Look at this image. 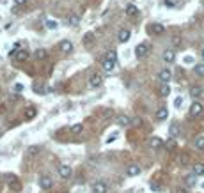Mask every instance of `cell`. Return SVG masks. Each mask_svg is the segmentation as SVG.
Segmentation results:
<instances>
[{
    "label": "cell",
    "mask_w": 204,
    "mask_h": 193,
    "mask_svg": "<svg viewBox=\"0 0 204 193\" xmlns=\"http://www.w3.org/2000/svg\"><path fill=\"white\" fill-rule=\"evenodd\" d=\"M149 30L155 34V36H162V34L165 32V27H163L162 23H153V25L149 27Z\"/></svg>",
    "instance_id": "12"
},
{
    "label": "cell",
    "mask_w": 204,
    "mask_h": 193,
    "mask_svg": "<svg viewBox=\"0 0 204 193\" xmlns=\"http://www.w3.org/2000/svg\"><path fill=\"white\" fill-rule=\"evenodd\" d=\"M201 94H202V89L201 87H192L190 89V96H192L193 99H195V98H201Z\"/></svg>",
    "instance_id": "28"
},
{
    "label": "cell",
    "mask_w": 204,
    "mask_h": 193,
    "mask_svg": "<svg viewBox=\"0 0 204 193\" xmlns=\"http://www.w3.org/2000/svg\"><path fill=\"white\" fill-rule=\"evenodd\" d=\"M108 191V186H107V182L103 181H96L92 184V193H107Z\"/></svg>",
    "instance_id": "6"
},
{
    "label": "cell",
    "mask_w": 204,
    "mask_h": 193,
    "mask_svg": "<svg viewBox=\"0 0 204 193\" xmlns=\"http://www.w3.org/2000/svg\"><path fill=\"white\" fill-rule=\"evenodd\" d=\"M169 133H171V137H172V138L179 137V124H177L176 121H174V122H171V128H169Z\"/></svg>",
    "instance_id": "19"
},
{
    "label": "cell",
    "mask_w": 204,
    "mask_h": 193,
    "mask_svg": "<svg viewBox=\"0 0 204 193\" xmlns=\"http://www.w3.org/2000/svg\"><path fill=\"white\" fill-rule=\"evenodd\" d=\"M101 67H103V71H105V73H112V71H114V67H116V62L108 60V59H103Z\"/></svg>",
    "instance_id": "14"
},
{
    "label": "cell",
    "mask_w": 204,
    "mask_h": 193,
    "mask_svg": "<svg viewBox=\"0 0 204 193\" xmlns=\"http://www.w3.org/2000/svg\"><path fill=\"white\" fill-rule=\"evenodd\" d=\"M59 50H61L62 53H71L73 51V43L71 41H67V39H64V41L59 43Z\"/></svg>",
    "instance_id": "9"
},
{
    "label": "cell",
    "mask_w": 204,
    "mask_h": 193,
    "mask_svg": "<svg viewBox=\"0 0 204 193\" xmlns=\"http://www.w3.org/2000/svg\"><path fill=\"white\" fill-rule=\"evenodd\" d=\"M114 140H117V133H112V137L107 138V143H112Z\"/></svg>",
    "instance_id": "37"
},
{
    "label": "cell",
    "mask_w": 204,
    "mask_h": 193,
    "mask_svg": "<svg viewBox=\"0 0 204 193\" xmlns=\"http://www.w3.org/2000/svg\"><path fill=\"white\" fill-rule=\"evenodd\" d=\"M165 6L167 7H174L176 6V0H165Z\"/></svg>",
    "instance_id": "38"
},
{
    "label": "cell",
    "mask_w": 204,
    "mask_h": 193,
    "mask_svg": "<svg viewBox=\"0 0 204 193\" xmlns=\"http://www.w3.org/2000/svg\"><path fill=\"white\" fill-rule=\"evenodd\" d=\"M181 105H183V98L179 96V98H176V99H174V106H176V108H181Z\"/></svg>",
    "instance_id": "35"
},
{
    "label": "cell",
    "mask_w": 204,
    "mask_h": 193,
    "mask_svg": "<svg viewBox=\"0 0 204 193\" xmlns=\"http://www.w3.org/2000/svg\"><path fill=\"white\" fill-rule=\"evenodd\" d=\"M52 186H53V179H52L50 176L39 177V188H41V190H50Z\"/></svg>",
    "instance_id": "4"
},
{
    "label": "cell",
    "mask_w": 204,
    "mask_h": 193,
    "mask_svg": "<svg viewBox=\"0 0 204 193\" xmlns=\"http://www.w3.org/2000/svg\"><path fill=\"white\" fill-rule=\"evenodd\" d=\"M202 110H204V106L201 105L199 101H193L192 105H190V115H192V117L201 115V113H202Z\"/></svg>",
    "instance_id": "5"
},
{
    "label": "cell",
    "mask_w": 204,
    "mask_h": 193,
    "mask_svg": "<svg viewBox=\"0 0 204 193\" xmlns=\"http://www.w3.org/2000/svg\"><path fill=\"white\" fill-rule=\"evenodd\" d=\"M193 147L199 151H204V137H197L193 140Z\"/></svg>",
    "instance_id": "25"
},
{
    "label": "cell",
    "mask_w": 204,
    "mask_h": 193,
    "mask_svg": "<svg viewBox=\"0 0 204 193\" xmlns=\"http://www.w3.org/2000/svg\"><path fill=\"white\" fill-rule=\"evenodd\" d=\"M195 182H197V176L195 174H188V176H185V184H187V188H192L195 186Z\"/></svg>",
    "instance_id": "16"
},
{
    "label": "cell",
    "mask_w": 204,
    "mask_h": 193,
    "mask_svg": "<svg viewBox=\"0 0 204 193\" xmlns=\"http://www.w3.org/2000/svg\"><path fill=\"white\" fill-rule=\"evenodd\" d=\"M201 55H202V59H204V48H202V50H201Z\"/></svg>",
    "instance_id": "42"
},
{
    "label": "cell",
    "mask_w": 204,
    "mask_h": 193,
    "mask_svg": "<svg viewBox=\"0 0 204 193\" xmlns=\"http://www.w3.org/2000/svg\"><path fill=\"white\" fill-rule=\"evenodd\" d=\"M202 188H204V182H202Z\"/></svg>",
    "instance_id": "44"
},
{
    "label": "cell",
    "mask_w": 204,
    "mask_h": 193,
    "mask_svg": "<svg viewBox=\"0 0 204 193\" xmlns=\"http://www.w3.org/2000/svg\"><path fill=\"white\" fill-rule=\"evenodd\" d=\"M44 25H46V28H50V30H55V28L59 27V23H57L55 20H46Z\"/></svg>",
    "instance_id": "31"
},
{
    "label": "cell",
    "mask_w": 204,
    "mask_h": 193,
    "mask_svg": "<svg viewBox=\"0 0 204 193\" xmlns=\"http://www.w3.org/2000/svg\"><path fill=\"white\" fill-rule=\"evenodd\" d=\"M193 73L197 76H204V64H197V66L193 67Z\"/></svg>",
    "instance_id": "32"
},
{
    "label": "cell",
    "mask_w": 204,
    "mask_h": 193,
    "mask_svg": "<svg viewBox=\"0 0 204 193\" xmlns=\"http://www.w3.org/2000/svg\"><path fill=\"white\" fill-rule=\"evenodd\" d=\"M151 190H153V191H160V184H158V182H151Z\"/></svg>",
    "instance_id": "36"
},
{
    "label": "cell",
    "mask_w": 204,
    "mask_h": 193,
    "mask_svg": "<svg viewBox=\"0 0 204 193\" xmlns=\"http://www.w3.org/2000/svg\"><path fill=\"white\" fill-rule=\"evenodd\" d=\"M171 78H172L171 69H162V71L158 73V80H160L162 83H169L171 82Z\"/></svg>",
    "instance_id": "10"
},
{
    "label": "cell",
    "mask_w": 204,
    "mask_h": 193,
    "mask_svg": "<svg viewBox=\"0 0 204 193\" xmlns=\"http://www.w3.org/2000/svg\"><path fill=\"white\" fill-rule=\"evenodd\" d=\"M6 182H7V186L11 188V191H20V190H22V182H20V179H18L14 174L6 176Z\"/></svg>",
    "instance_id": "1"
},
{
    "label": "cell",
    "mask_w": 204,
    "mask_h": 193,
    "mask_svg": "<svg viewBox=\"0 0 204 193\" xmlns=\"http://www.w3.org/2000/svg\"><path fill=\"white\" fill-rule=\"evenodd\" d=\"M39 152H41V149H39L37 145H32V147L27 149V156H37Z\"/></svg>",
    "instance_id": "29"
},
{
    "label": "cell",
    "mask_w": 204,
    "mask_h": 193,
    "mask_svg": "<svg viewBox=\"0 0 204 193\" xmlns=\"http://www.w3.org/2000/svg\"><path fill=\"white\" fill-rule=\"evenodd\" d=\"M124 12H126V16H137V14H138V7L133 6V4H130V6H126Z\"/></svg>",
    "instance_id": "23"
},
{
    "label": "cell",
    "mask_w": 204,
    "mask_h": 193,
    "mask_svg": "<svg viewBox=\"0 0 204 193\" xmlns=\"http://www.w3.org/2000/svg\"><path fill=\"white\" fill-rule=\"evenodd\" d=\"M61 193H69V191H61Z\"/></svg>",
    "instance_id": "43"
},
{
    "label": "cell",
    "mask_w": 204,
    "mask_h": 193,
    "mask_svg": "<svg viewBox=\"0 0 204 193\" xmlns=\"http://www.w3.org/2000/svg\"><path fill=\"white\" fill-rule=\"evenodd\" d=\"M158 92H160L162 98H167V96L171 94V87H169V83H162V87H160V90H158Z\"/></svg>",
    "instance_id": "24"
},
{
    "label": "cell",
    "mask_w": 204,
    "mask_h": 193,
    "mask_svg": "<svg viewBox=\"0 0 204 193\" xmlns=\"http://www.w3.org/2000/svg\"><path fill=\"white\" fill-rule=\"evenodd\" d=\"M16 59L20 62H23V60H27L28 59V51L27 50H18V53H16Z\"/></svg>",
    "instance_id": "27"
},
{
    "label": "cell",
    "mask_w": 204,
    "mask_h": 193,
    "mask_svg": "<svg viewBox=\"0 0 204 193\" xmlns=\"http://www.w3.org/2000/svg\"><path fill=\"white\" fill-rule=\"evenodd\" d=\"M25 2H27V0H14V4H16V6H23Z\"/></svg>",
    "instance_id": "41"
},
{
    "label": "cell",
    "mask_w": 204,
    "mask_h": 193,
    "mask_svg": "<svg viewBox=\"0 0 204 193\" xmlns=\"http://www.w3.org/2000/svg\"><path fill=\"white\" fill-rule=\"evenodd\" d=\"M193 174H195V176H204V165L202 163H195V165H193Z\"/></svg>",
    "instance_id": "26"
},
{
    "label": "cell",
    "mask_w": 204,
    "mask_h": 193,
    "mask_svg": "<svg viewBox=\"0 0 204 193\" xmlns=\"http://www.w3.org/2000/svg\"><path fill=\"white\" fill-rule=\"evenodd\" d=\"M167 117H169V110H167V106H160V108L156 110V121H165Z\"/></svg>",
    "instance_id": "13"
},
{
    "label": "cell",
    "mask_w": 204,
    "mask_h": 193,
    "mask_svg": "<svg viewBox=\"0 0 204 193\" xmlns=\"http://www.w3.org/2000/svg\"><path fill=\"white\" fill-rule=\"evenodd\" d=\"M82 129H83L82 124H73V126H71V133H73V135H78V133H82Z\"/></svg>",
    "instance_id": "34"
},
{
    "label": "cell",
    "mask_w": 204,
    "mask_h": 193,
    "mask_svg": "<svg viewBox=\"0 0 204 193\" xmlns=\"http://www.w3.org/2000/svg\"><path fill=\"white\" fill-rule=\"evenodd\" d=\"M34 57H36L37 60H43V59H46V50H41V48H39V50H36V51H34Z\"/></svg>",
    "instance_id": "30"
},
{
    "label": "cell",
    "mask_w": 204,
    "mask_h": 193,
    "mask_svg": "<svg viewBox=\"0 0 204 193\" xmlns=\"http://www.w3.org/2000/svg\"><path fill=\"white\" fill-rule=\"evenodd\" d=\"M101 83H103V75L92 73V75L89 76V87H91V89H98Z\"/></svg>",
    "instance_id": "2"
},
{
    "label": "cell",
    "mask_w": 204,
    "mask_h": 193,
    "mask_svg": "<svg viewBox=\"0 0 204 193\" xmlns=\"http://www.w3.org/2000/svg\"><path fill=\"white\" fill-rule=\"evenodd\" d=\"M117 124H119V126L128 128V126H132L133 122H132V119H130L128 115H119V117H117Z\"/></svg>",
    "instance_id": "17"
},
{
    "label": "cell",
    "mask_w": 204,
    "mask_h": 193,
    "mask_svg": "<svg viewBox=\"0 0 204 193\" xmlns=\"http://www.w3.org/2000/svg\"><path fill=\"white\" fill-rule=\"evenodd\" d=\"M36 113H37L36 106H27V110H25V121H30V119H34V117H36Z\"/></svg>",
    "instance_id": "21"
},
{
    "label": "cell",
    "mask_w": 204,
    "mask_h": 193,
    "mask_svg": "<svg viewBox=\"0 0 204 193\" xmlns=\"http://www.w3.org/2000/svg\"><path fill=\"white\" fill-rule=\"evenodd\" d=\"M59 176L62 177V179H69V177L73 176V170L69 165H61L59 166Z\"/></svg>",
    "instance_id": "7"
},
{
    "label": "cell",
    "mask_w": 204,
    "mask_h": 193,
    "mask_svg": "<svg viewBox=\"0 0 204 193\" xmlns=\"http://www.w3.org/2000/svg\"><path fill=\"white\" fill-rule=\"evenodd\" d=\"M147 51H149V44L147 43H140L137 48H135V57H137V59H142V57L147 55Z\"/></svg>",
    "instance_id": "3"
},
{
    "label": "cell",
    "mask_w": 204,
    "mask_h": 193,
    "mask_svg": "<svg viewBox=\"0 0 204 193\" xmlns=\"http://www.w3.org/2000/svg\"><path fill=\"white\" fill-rule=\"evenodd\" d=\"M67 23H69L71 27H77L78 23H80V16H78L77 12H71V14L67 16Z\"/></svg>",
    "instance_id": "20"
},
{
    "label": "cell",
    "mask_w": 204,
    "mask_h": 193,
    "mask_svg": "<svg viewBox=\"0 0 204 193\" xmlns=\"http://www.w3.org/2000/svg\"><path fill=\"white\" fill-rule=\"evenodd\" d=\"M174 59H176V51L174 50H165L163 51V60H165L167 64H172Z\"/></svg>",
    "instance_id": "15"
},
{
    "label": "cell",
    "mask_w": 204,
    "mask_h": 193,
    "mask_svg": "<svg viewBox=\"0 0 204 193\" xmlns=\"http://www.w3.org/2000/svg\"><path fill=\"white\" fill-rule=\"evenodd\" d=\"M18 53V48H12V50H9V57H16Z\"/></svg>",
    "instance_id": "39"
},
{
    "label": "cell",
    "mask_w": 204,
    "mask_h": 193,
    "mask_svg": "<svg viewBox=\"0 0 204 193\" xmlns=\"http://www.w3.org/2000/svg\"><path fill=\"white\" fill-rule=\"evenodd\" d=\"M140 174V166L137 165V163H130V165L126 166V176L128 177H135Z\"/></svg>",
    "instance_id": "8"
},
{
    "label": "cell",
    "mask_w": 204,
    "mask_h": 193,
    "mask_svg": "<svg viewBox=\"0 0 204 193\" xmlns=\"http://www.w3.org/2000/svg\"><path fill=\"white\" fill-rule=\"evenodd\" d=\"M94 41H96V36H94L92 32H87L85 36H83V39H82V43L85 44V46H91Z\"/></svg>",
    "instance_id": "18"
},
{
    "label": "cell",
    "mask_w": 204,
    "mask_h": 193,
    "mask_svg": "<svg viewBox=\"0 0 204 193\" xmlns=\"http://www.w3.org/2000/svg\"><path fill=\"white\" fill-rule=\"evenodd\" d=\"M149 145H151L153 149H160L162 145H163V140H162V138H158V137H153L151 140H149Z\"/></svg>",
    "instance_id": "22"
},
{
    "label": "cell",
    "mask_w": 204,
    "mask_h": 193,
    "mask_svg": "<svg viewBox=\"0 0 204 193\" xmlns=\"http://www.w3.org/2000/svg\"><path fill=\"white\" fill-rule=\"evenodd\" d=\"M174 193H188V190H187V188H177Z\"/></svg>",
    "instance_id": "40"
},
{
    "label": "cell",
    "mask_w": 204,
    "mask_h": 193,
    "mask_svg": "<svg viewBox=\"0 0 204 193\" xmlns=\"http://www.w3.org/2000/svg\"><path fill=\"white\" fill-rule=\"evenodd\" d=\"M130 37H132V32H130L128 28H121V30H119V34H117L119 43H128V41H130Z\"/></svg>",
    "instance_id": "11"
},
{
    "label": "cell",
    "mask_w": 204,
    "mask_h": 193,
    "mask_svg": "<svg viewBox=\"0 0 204 193\" xmlns=\"http://www.w3.org/2000/svg\"><path fill=\"white\" fill-rule=\"evenodd\" d=\"M107 59L117 64V53H116V50H110V51H108V53H107Z\"/></svg>",
    "instance_id": "33"
}]
</instances>
